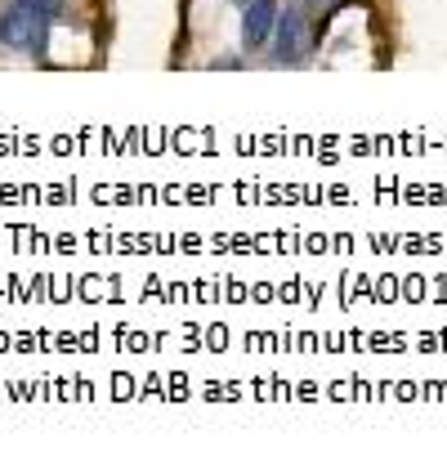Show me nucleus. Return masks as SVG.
I'll list each match as a JSON object with an SVG mask.
<instances>
[{
  "mask_svg": "<svg viewBox=\"0 0 447 456\" xmlns=\"http://www.w3.org/2000/svg\"><path fill=\"white\" fill-rule=\"evenodd\" d=\"M50 14L37 10L32 0H10L5 10H0V45H10V50H41L45 37H50Z\"/></svg>",
  "mask_w": 447,
  "mask_h": 456,
  "instance_id": "nucleus-1",
  "label": "nucleus"
},
{
  "mask_svg": "<svg viewBox=\"0 0 447 456\" xmlns=\"http://www.w3.org/2000/svg\"><path fill=\"white\" fill-rule=\"evenodd\" d=\"M273 63H282V68H296V63H305L309 59V50H313V37H309V19L300 14V10H287L282 19H278V32H273Z\"/></svg>",
  "mask_w": 447,
  "mask_h": 456,
  "instance_id": "nucleus-2",
  "label": "nucleus"
},
{
  "mask_svg": "<svg viewBox=\"0 0 447 456\" xmlns=\"http://www.w3.org/2000/svg\"><path fill=\"white\" fill-rule=\"evenodd\" d=\"M278 19H282L278 0H247L242 5V50H251V54L264 50L278 32Z\"/></svg>",
  "mask_w": 447,
  "mask_h": 456,
  "instance_id": "nucleus-3",
  "label": "nucleus"
},
{
  "mask_svg": "<svg viewBox=\"0 0 447 456\" xmlns=\"http://www.w3.org/2000/svg\"><path fill=\"white\" fill-rule=\"evenodd\" d=\"M238 5H247V0H238Z\"/></svg>",
  "mask_w": 447,
  "mask_h": 456,
  "instance_id": "nucleus-4",
  "label": "nucleus"
}]
</instances>
